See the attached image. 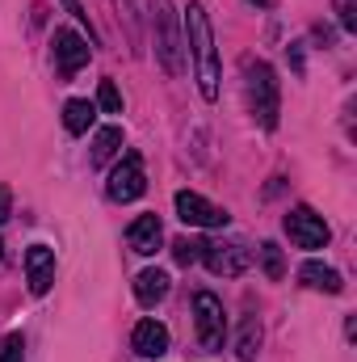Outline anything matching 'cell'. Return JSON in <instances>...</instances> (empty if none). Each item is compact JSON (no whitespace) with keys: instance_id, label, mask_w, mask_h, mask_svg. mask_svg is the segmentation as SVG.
Here are the masks:
<instances>
[{"instance_id":"1","label":"cell","mask_w":357,"mask_h":362,"mask_svg":"<svg viewBox=\"0 0 357 362\" xmlns=\"http://www.w3.org/2000/svg\"><path fill=\"white\" fill-rule=\"evenodd\" d=\"M185 42L193 47V64H198V89L206 101L219 97V51H214V30L202 4L185 8Z\"/></svg>"},{"instance_id":"2","label":"cell","mask_w":357,"mask_h":362,"mask_svg":"<svg viewBox=\"0 0 357 362\" xmlns=\"http://www.w3.org/2000/svg\"><path fill=\"white\" fill-rule=\"evenodd\" d=\"M152 34H156V59L169 76H185V38L173 0H152Z\"/></svg>"},{"instance_id":"3","label":"cell","mask_w":357,"mask_h":362,"mask_svg":"<svg viewBox=\"0 0 357 362\" xmlns=\"http://www.w3.org/2000/svg\"><path fill=\"white\" fill-rule=\"evenodd\" d=\"M248 105H253V114H257V122L265 131L277 127V110H282V101H277V76L261 59L248 64Z\"/></svg>"},{"instance_id":"4","label":"cell","mask_w":357,"mask_h":362,"mask_svg":"<svg viewBox=\"0 0 357 362\" xmlns=\"http://www.w3.org/2000/svg\"><path fill=\"white\" fill-rule=\"evenodd\" d=\"M202 262H206L210 274L240 278V274L253 266V249L244 240H210V245H202Z\"/></svg>"},{"instance_id":"5","label":"cell","mask_w":357,"mask_h":362,"mask_svg":"<svg viewBox=\"0 0 357 362\" xmlns=\"http://www.w3.org/2000/svg\"><path fill=\"white\" fill-rule=\"evenodd\" d=\"M193 325H198V337H202L206 350H223L227 320H223L219 295H210V291H198V295H193Z\"/></svg>"},{"instance_id":"6","label":"cell","mask_w":357,"mask_h":362,"mask_svg":"<svg viewBox=\"0 0 357 362\" xmlns=\"http://www.w3.org/2000/svg\"><path fill=\"white\" fill-rule=\"evenodd\" d=\"M286 236H290L298 249H324L332 232H328L324 215H315L311 206H294V211L286 215Z\"/></svg>"},{"instance_id":"7","label":"cell","mask_w":357,"mask_h":362,"mask_svg":"<svg viewBox=\"0 0 357 362\" xmlns=\"http://www.w3.org/2000/svg\"><path fill=\"white\" fill-rule=\"evenodd\" d=\"M177 219L181 223H189V228H227V211L223 206H214V202H206L202 194H193V189H181L177 194Z\"/></svg>"},{"instance_id":"8","label":"cell","mask_w":357,"mask_h":362,"mask_svg":"<svg viewBox=\"0 0 357 362\" xmlns=\"http://www.w3.org/2000/svg\"><path fill=\"white\" fill-rule=\"evenodd\" d=\"M109 198L114 202H135L143 189H147V177H143V160H139V152H126L122 156V165L109 173Z\"/></svg>"},{"instance_id":"9","label":"cell","mask_w":357,"mask_h":362,"mask_svg":"<svg viewBox=\"0 0 357 362\" xmlns=\"http://www.w3.org/2000/svg\"><path fill=\"white\" fill-rule=\"evenodd\" d=\"M89 55H92V47L76 30H55V64H59L63 76H76L89 64Z\"/></svg>"},{"instance_id":"10","label":"cell","mask_w":357,"mask_h":362,"mask_svg":"<svg viewBox=\"0 0 357 362\" xmlns=\"http://www.w3.org/2000/svg\"><path fill=\"white\" fill-rule=\"evenodd\" d=\"M25 282L34 295H47L51 282H55V249L47 245H30L25 249Z\"/></svg>"},{"instance_id":"11","label":"cell","mask_w":357,"mask_h":362,"mask_svg":"<svg viewBox=\"0 0 357 362\" xmlns=\"http://www.w3.org/2000/svg\"><path fill=\"white\" fill-rule=\"evenodd\" d=\"M126 245H131L139 257H152V253L164 245V228H160V215H139V219L126 228Z\"/></svg>"},{"instance_id":"12","label":"cell","mask_w":357,"mask_h":362,"mask_svg":"<svg viewBox=\"0 0 357 362\" xmlns=\"http://www.w3.org/2000/svg\"><path fill=\"white\" fill-rule=\"evenodd\" d=\"M131 346H135V354H139V358H160V354L169 350V329H164L160 320H139V325H135Z\"/></svg>"},{"instance_id":"13","label":"cell","mask_w":357,"mask_h":362,"mask_svg":"<svg viewBox=\"0 0 357 362\" xmlns=\"http://www.w3.org/2000/svg\"><path fill=\"white\" fill-rule=\"evenodd\" d=\"M164 295H169V274L164 270H143L135 278V299H139L143 308H156Z\"/></svg>"},{"instance_id":"14","label":"cell","mask_w":357,"mask_h":362,"mask_svg":"<svg viewBox=\"0 0 357 362\" xmlns=\"http://www.w3.org/2000/svg\"><path fill=\"white\" fill-rule=\"evenodd\" d=\"M298 278H303V286H311V291H328V295H341V291H345L341 274L332 270V266H320V262H307V266L298 270Z\"/></svg>"},{"instance_id":"15","label":"cell","mask_w":357,"mask_h":362,"mask_svg":"<svg viewBox=\"0 0 357 362\" xmlns=\"http://www.w3.org/2000/svg\"><path fill=\"white\" fill-rule=\"evenodd\" d=\"M92 118H97V105L85 101V97H76V101L63 105V127H68L72 135H85V131L92 127Z\"/></svg>"},{"instance_id":"16","label":"cell","mask_w":357,"mask_h":362,"mask_svg":"<svg viewBox=\"0 0 357 362\" xmlns=\"http://www.w3.org/2000/svg\"><path fill=\"white\" fill-rule=\"evenodd\" d=\"M118 148H122V127H101L97 131V139H92V165H105V160H114L118 156Z\"/></svg>"},{"instance_id":"17","label":"cell","mask_w":357,"mask_h":362,"mask_svg":"<svg viewBox=\"0 0 357 362\" xmlns=\"http://www.w3.org/2000/svg\"><path fill=\"white\" fill-rule=\"evenodd\" d=\"M257 346H261V325L248 316V320L240 325V341H236V354H240V362H257Z\"/></svg>"},{"instance_id":"18","label":"cell","mask_w":357,"mask_h":362,"mask_svg":"<svg viewBox=\"0 0 357 362\" xmlns=\"http://www.w3.org/2000/svg\"><path fill=\"white\" fill-rule=\"evenodd\" d=\"M261 266H265V274L273 278V282H282V278H286V262H282V249H277L273 240H265V245H261Z\"/></svg>"},{"instance_id":"19","label":"cell","mask_w":357,"mask_h":362,"mask_svg":"<svg viewBox=\"0 0 357 362\" xmlns=\"http://www.w3.org/2000/svg\"><path fill=\"white\" fill-rule=\"evenodd\" d=\"M97 105H101L105 114H122V93H118L114 81H101V85H97Z\"/></svg>"},{"instance_id":"20","label":"cell","mask_w":357,"mask_h":362,"mask_svg":"<svg viewBox=\"0 0 357 362\" xmlns=\"http://www.w3.org/2000/svg\"><path fill=\"white\" fill-rule=\"evenodd\" d=\"M21 358H25V341H21V333L0 337V362H21Z\"/></svg>"},{"instance_id":"21","label":"cell","mask_w":357,"mask_h":362,"mask_svg":"<svg viewBox=\"0 0 357 362\" xmlns=\"http://www.w3.org/2000/svg\"><path fill=\"white\" fill-rule=\"evenodd\" d=\"M173 257H177V266H193V262L202 257V245L189 240V236H181L177 245H173Z\"/></svg>"},{"instance_id":"22","label":"cell","mask_w":357,"mask_h":362,"mask_svg":"<svg viewBox=\"0 0 357 362\" xmlns=\"http://www.w3.org/2000/svg\"><path fill=\"white\" fill-rule=\"evenodd\" d=\"M332 8H337L345 30H357V0H332Z\"/></svg>"},{"instance_id":"23","label":"cell","mask_w":357,"mask_h":362,"mask_svg":"<svg viewBox=\"0 0 357 362\" xmlns=\"http://www.w3.org/2000/svg\"><path fill=\"white\" fill-rule=\"evenodd\" d=\"M63 8H68L80 25H89V34H92V21H89V13H85V4H80V0H63ZM92 38H97V34H92Z\"/></svg>"},{"instance_id":"24","label":"cell","mask_w":357,"mask_h":362,"mask_svg":"<svg viewBox=\"0 0 357 362\" xmlns=\"http://www.w3.org/2000/svg\"><path fill=\"white\" fill-rule=\"evenodd\" d=\"M4 219H8V189L0 185V223H4Z\"/></svg>"},{"instance_id":"25","label":"cell","mask_w":357,"mask_h":362,"mask_svg":"<svg viewBox=\"0 0 357 362\" xmlns=\"http://www.w3.org/2000/svg\"><path fill=\"white\" fill-rule=\"evenodd\" d=\"M253 4H269V0H253Z\"/></svg>"},{"instance_id":"26","label":"cell","mask_w":357,"mask_h":362,"mask_svg":"<svg viewBox=\"0 0 357 362\" xmlns=\"http://www.w3.org/2000/svg\"><path fill=\"white\" fill-rule=\"evenodd\" d=\"M0 257H4V245H0Z\"/></svg>"}]
</instances>
